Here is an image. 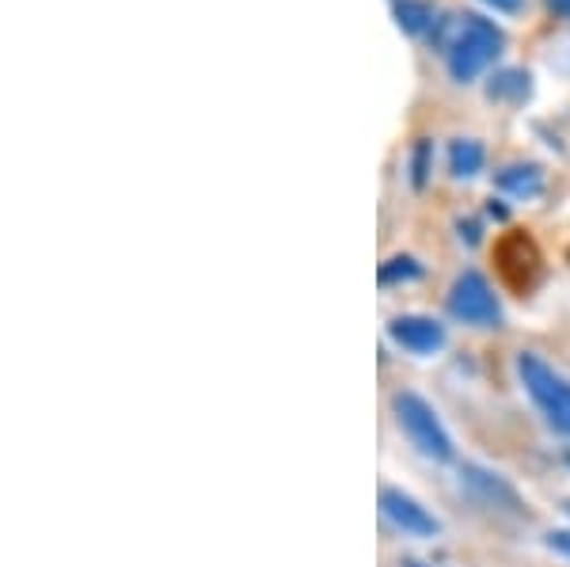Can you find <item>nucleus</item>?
<instances>
[{"label":"nucleus","instance_id":"obj_1","mask_svg":"<svg viewBox=\"0 0 570 567\" xmlns=\"http://www.w3.org/2000/svg\"><path fill=\"white\" fill-rule=\"evenodd\" d=\"M430 42H434V50L441 53L456 85H475L505 50L502 27L475 12H453L438 20L434 31H430Z\"/></svg>","mask_w":570,"mask_h":567},{"label":"nucleus","instance_id":"obj_2","mask_svg":"<svg viewBox=\"0 0 570 567\" xmlns=\"http://www.w3.org/2000/svg\"><path fill=\"white\" fill-rule=\"evenodd\" d=\"M392 416H395V423H400V431L407 434V442L415 446L422 457H430V461H438V465H445L456 457L453 434L445 431V423H441L434 404L422 400L419 392H395Z\"/></svg>","mask_w":570,"mask_h":567},{"label":"nucleus","instance_id":"obj_3","mask_svg":"<svg viewBox=\"0 0 570 567\" xmlns=\"http://www.w3.org/2000/svg\"><path fill=\"white\" fill-rule=\"evenodd\" d=\"M518 378L525 385L529 400L537 404V411L544 416V423L556 434L570 438V381L563 373H556L551 365L532 351L518 354Z\"/></svg>","mask_w":570,"mask_h":567},{"label":"nucleus","instance_id":"obj_4","mask_svg":"<svg viewBox=\"0 0 570 567\" xmlns=\"http://www.w3.org/2000/svg\"><path fill=\"white\" fill-rule=\"evenodd\" d=\"M449 316L472 328H499L502 301L480 271H464V274H456L453 286H449Z\"/></svg>","mask_w":570,"mask_h":567},{"label":"nucleus","instance_id":"obj_5","mask_svg":"<svg viewBox=\"0 0 570 567\" xmlns=\"http://www.w3.org/2000/svg\"><path fill=\"white\" fill-rule=\"evenodd\" d=\"M381 515L407 537H438L441 534L438 518L430 515L415 496H407V491H400V488H381Z\"/></svg>","mask_w":570,"mask_h":567},{"label":"nucleus","instance_id":"obj_6","mask_svg":"<svg viewBox=\"0 0 570 567\" xmlns=\"http://www.w3.org/2000/svg\"><path fill=\"white\" fill-rule=\"evenodd\" d=\"M389 340L400 346V351H407V354H438L441 346H445V324L434 316H422V313H403V316H395L392 324H389Z\"/></svg>","mask_w":570,"mask_h":567},{"label":"nucleus","instance_id":"obj_7","mask_svg":"<svg viewBox=\"0 0 570 567\" xmlns=\"http://www.w3.org/2000/svg\"><path fill=\"white\" fill-rule=\"evenodd\" d=\"M461 483L472 491L475 499H483L487 507H502V510H510V515H521V510H525L521 507V496L499 477V472H487V469H480V465H464Z\"/></svg>","mask_w":570,"mask_h":567},{"label":"nucleus","instance_id":"obj_8","mask_svg":"<svg viewBox=\"0 0 570 567\" xmlns=\"http://www.w3.org/2000/svg\"><path fill=\"white\" fill-rule=\"evenodd\" d=\"M494 187L510 198H521V203H532V198L544 195V168L540 164H505V168L494 172Z\"/></svg>","mask_w":570,"mask_h":567},{"label":"nucleus","instance_id":"obj_9","mask_svg":"<svg viewBox=\"0 0 570 567\" xmlns=\"http://www.w3.org/2000/svg\"><path fill=\"white\" fill-rule=\"evenodd\" d=\"M487 99L491 104H510L521 107L532 99V72L525 69H499L487 77Z\"/></svg>","mask_w":570,"mask_h":567},{"label":"nucleus","instance_id":"obj_10","mask_svg":"<svg viewBox=\"0 0 570 567\" xmlns=\"http://www.w3.org/2000/svg\"><path fill=\"white\" fill-rule=\"evenodd\" d=\"M487 164V149L475 137H456L449 141V176L453 179H475Z\"/></svg>","mask_w":570,"mask_h":567},{"label":"nucleus","instance_id":"obj_11","mask_svg":"<svg viewBox=\"0 0 570 567\" xmlns=\"http://www.w3.org/2000/svg\"><path fill=\"white\" fill-rule=\"evenodd\" d=\"M395 23H400L407 35H430L438 23V16L426 0H395Z\"/></svg>","mask_w":570,"mask_h":567},{"label":"nucleus","instance_id":"obj_12","mask_svg":"<svg viewBox=\"0 0 570 567\" xmlns=\"http://www.w3.org/2000/svg\"><path fill=\"white\" fill-rule=\"evenodd\" d=\"M422 278V263L411 255H392L389 263H381V286H395V282H415Z\"/></svg>","mask_w":570,"mask_h":567},{"label":"nucleus","instance_id":"obj_13","mask_svg":"<svg viewBox=\"0 0 570 567\" xmlns=\"http://www.w3.org/2000/svg\"><path fill=\"white\" fill-rule=\"evenodd\" d=\"M430 168H434V145L419 141L415 149H411V183H415V187H426Z\"/></svg>","mask_w":570,"mask_h":567},{"label":"nucleus","instance_id":"obj_14","mask_svg":"<svg viewBox=\"0 0 570 567\" xmlns=\"http://www.w3.org/2000/svg\"><path fill=\"white\" fill-rule=\"evenodd\" d=\"M491 12H499V16H518L521 8H525V0H483Z\"/></svg>","mask_w":570,"mask_h":567},{"label":"nucleus","instance_id":"obj_15","mask_svg":"<svg viewBox=\"0 0 570 567\" xmlns=\"http://www.w3.org/2000/svg\"><path fill=\"white\" fill-rule=\"evenodd\" d=\"M548 548L551 553L570 556V529H559V534H548Z\"/></svg>","mask_w":570,"mask_h":567},{"label":"nucleus","instance_id":"obj_16","mask_svg":"<svg viewBox=\"0 0 570 567\" xmlns=\"http://www.w3.org/2000/svg\"><path fill=\"white\" fill-rule=\"evenodd\" d=\"M544 4H548L551 16H559V20L570 23V0H544Z\"/></svg>","mask_w":570,"mask_h":567},{"label":"nucleus","instance_id":"obj_17","mask_svg":"<svg viewBox=\"0 0 570 567\" xmlns=\"http://www.w3.org/2000/svg\"><path fill=\"white\" fill-rule=\"evenodd\" d=\"M461 241H468V244H480V225L475 222H461Z\"/></svg>","mask_w":570,"mask_h":567},{"label":"nucleus","instance_id":"obj_18","mask_svg":"<svg viewBox=\"0 0 570 567\" xmlns=\"http://www.w3.org/2000/svg\"><path fill=\"white\" fill-rule=\"evenodd\" d=\"M407 567H426V564H407Z\"/></svg>","mask_w":570,"mask_h":567},{"label":"nucleus","instance_id":"obj_19","mask_svg":"<svg viewBox=\"0 0 570 567\" xmlns=\"http://www.w3.org/2000/svg\"><path fill=\"white\" fill-rule=\"evenodd\" d=\"M567 465H570V457H567Z\"/></svg>","mask_w":570,"mask_h":567}]
</instances>
